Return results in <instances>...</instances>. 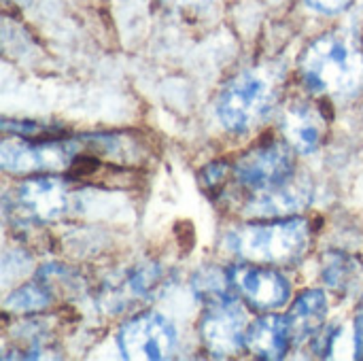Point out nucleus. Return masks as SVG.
Returning <instances> with one entry per match:
<instances>
[{"instance_id": "f257e3e1", "label": "nucleus", "mask_w": 363, "mask_h": 361, "mask_svg": "<svg viewBox=\"0 0 363 361\" xmlns=\"http://www.w3.org/2000/svg\"><path fill=\"white\" fill-rule=\"evenodd\" d=\"M300 70L315 94L349 98L363 87L362 51L338 32L315 38L300 57Z\"/></svg>"}, {"instance_id": "f03ea898", "label": "nucleus", "mask_w": 363, "mask_h": 361, "mask_svg": "<svg viewBox=\"0 0 363 361\" xmlns=\"http://www.w3.org/2000/svg\"><path fill=\"white\" fill-rule=\"evenodd\" d=\"M228 249L251 264L287 266L300 260L311 245V223L304 217H285L247 223L225 238Z\"/></svg>"}, {"instance_id": "7ed1b4c3", "label": "nucleus", "mask_w": 363, "mask_h": 361, "mask_svg": "<svg viewBox=\"0 0 363 361\" xmlns=\"http://www.w3.org/2000/svg\"><path fill=\"white\" fill-rule=\"evenodd\" d=\"M279 74L274 68L257 66L238 72L217 98V117L232 132H245L257 123L279 98Z\"/></svg>"}, {"instance_id": "20e7f679", "label": "nucleus", "mask_w": 363, "mask_h": 361, "mask_svg": "<svg viewBox=\"0 0 363 361\" xmlns=\"http://www.w3.org/2000/svg\"><path fill=\"white\" fill-rule=\"evenodd\" d=\"M289 143L268 140L249 149L234 168L240 185L253 194L270 191L294 181V153Z\"/></svg>"}, {"instance_id": "39448f33", "label": "nucleus", "mask_w": 363, "mask_h": 361, "mask_svg": "<svg viewBox=\"0 0 363 361\" xmlns=\"http://www.w3.org/2000/svg\"><path fill=\"white\" fill-rule=\"evenodd\" d=\"M117 345L128 361L168 360L177 349V332L166 317L145 313L119 328Z\"/></svg>"}, {"instance_id": "423d86ee", "label": "nucleus", "mask_w": 363, "mask_h": 361, "mask_svg": "<svg viewBox=\"0 0 363 361\" xmlns=\"http://www.w3.org/2000/svg\"><path fill=\"white\" fill-rule=\"evenodd\" d=\"M249 326L251 323L245 306L238 302L236 296H232L206 304V311L200 321V338L213 355L225 357L240 351Z\"/></svg>"}, {"instance_id": "0eeeda50", "label": "nucleus", "mask_w": 363, "mask_h": 361, "mask_svg": "<svg viewBox=\"0 0 363 361\" xmlns=\"http://www.w3.org/2000/svg\"><path fill=\"white\" fill-rule=\"evenodd\" d=\"M72 143H32L26 138H6L0 147V162L6 172H51L70 168L77 157Z\"/></svg>"}, {"instance_id": "6e6552de", "label": "nucleus", "mask_w": 363, "mask_h": 361, "mask_svg": "<svg viewBox=\"0 0 363 361\" xmlns=\"http://www.w3.org/2000/svg\"><path fill=\"white\" fill-rule=\"evenodd\" d=\"M230 277L238 296L255 311H277L289 300V281L279 270L266 268L264 264L234 266L230 268Z\"/></svg>"}, {"instance_id": "1a4fd4ad", "label": "nucleus", "mask_w": 363, "mask_h": 361, "mask_svg": "<svg viewBox=\"0 0 363 361\" xmlns=\"http://www.w3.org/2000/svg\"><path fill=\"white\" fill-rule=\"evenodd\" d=\"M17 204L34 221H53L68 211V185L60 177L38 174L19 183Z\"/></svg>"}, {"instance_id": "9d476101", "label": "nucleus", "mask_w": 363, "mask_h": 361, "mask_svg": "<svg viewBox=\"0 0 363 361\" xmlns=\"http://www.w3.org/2000/svg\"><path fill=\"white\" fill-rule=\"evenodd\" d=\"M281 130L285 140L300 153H313L319 149L323 134H325V119L323 113L304 100L291 102L281 119Z\"/></svg>"}, {"instance_id": "9b49d317", "label": "nucleus", "mask_w": 363, "mask_h": 361, "mask_svg": "<svg viewBox=\"0 0 363 361\" xmlns=\"http://www.w3.org/2000/svg\"><path fill=\"white\" fill-rule=\"evenodd\" d=\"M291 332L285 317L266 315L255 319L245 338V347L259 360H281L291 345Z\"/></svg>"}, {"instance_id": "f8f14e48", "label": "nucleus", "mask_w": 363, "mask_h": 361, "mask_svg": "<svg viewBox=\"0 0 363 361\" xmlns=\"http://www.w3.org/2000/svg\"><path fill=\"white\" fill-rule=\"evenodd\" d=\"M325 315H328V298L321 289H308L300 294L289 315L285 317L291 332V340L300 345L306 338L317 336L319 330L323 328Z\"/></svg>"}, {"instance_id": "ddd939ff", "label": "nucleus", "mask_w": 363, "mask_h": 361, "mask_svg": "<svg viewBox=\"0 0 363 361\" xmlns=\"http://www.w3.org/2000/svg\"><path fill=\"white\" fill-rule=\"evenodd\" d=\"M308 200H311V187H306V183L289 181L283 187L255 194L249 200L247 211L259 217H285L289 213L304 209Z\"/></svg>"}, {"instance_id": "4468645a", "label": "nucleus", "mask_w": 363, "mask_h": 361, "mask_svg": "<svg viewBox=\"0 0 363 361\" xmlns=\"http://www.w3.org/2000/svg\"><path fill=\"white\" fill-rule=\"evenodd\" d=\"M194 291L204 304L232 298L234 296V283H232L230 270L221 272L219 268H202L194 277Z\"/></svg>"}, {"instance_id": "2eb2a0df", "label": "nucleus", "mask_w": 363, "mask_h": 361, "mask_svg": "<svg viewBox=\"0 0 363 361\" xmlns=\"http://www.w3.org/2000/svg\"><path fill=\"white\" fill-rule=\"evenodd\" d=\"M51 304V291L45 283H28L11 291L4 300L9 313H38Z\"/></svg>"}, {"instance_id": "dca6fc26", "label": "nucleus", "mask_w": 363, "mask_h": 361, "mask_svg": "<svg viewBox=\"0 0 363 361\" xmlns=\"http://www.w3.org/2000/svg\"><path fill=\"white\" fill-rule=\"evenodd\" d=\"M359 272V262L353 260L347 253H328L323 260V268H321V279L328 287L336 289V291H345L351 281L355 279V274Z\"/></svg>"}, {"instance_id": "f3484780", "label": "nucleus", "mask_w": 363, "mask_h": 361, "mask_svg": "<svg viewBox=\"0 0 363 361\" xmlns=\"http://www.w3.org/2000/svg\"><path fill=\"white\" fill-rule=\"evenodd\" d=\"M353 0H306V4L323 15H336L340 11H345Z\"/></svg>"}, {"instance_id": "a211bd4d", "label": "nucleus", "mask_w": 363, "mask_h": 361, "mask_svg": "<svg viewBox=\"0 0 363 361\" xmlns=\"http://www.w3.org/2000/svg\"><path fill=\"white\" fill-rule=\"evenodd\" d=\"M204 179H206V187H217L219 183H223L225 179V164L215 162L204 170Z\"/></svg>"}, {"instance_id": "6ab92c4d", "label": "nucleus", "mask_w": 363, "mask_h": 361, "mask_svg": "<svg viewBox=\"0 0 363 361\" xmlns=\"http://www.w3.org/2000/svg\"><path fill=\"white\" fill-rule=\"evenodd\" d=\"M170 4H174V6H198V4H202L204 0H168Z\"/></svg>"}, {"instance_id": "aec40b11", "label": "nucleus", "mask_w": 363, "mask_h": 361, "mask_svg": "<svg viewBox=\"0 0 363 361\" xmlns=\"http://www.w3.org/2000/svg\"><path fill=\"white\" fill-rule=\"evenodd\" d=\"M357 323L363 326V300H362V309H359V315H357Z\"/></svg>"}, {"instance_id": "412c9836", "label": "nucleus", "mask_w": 363, "mask_h": 361, "mask_svg": "<svg viewBox=\"0 0 363 361\" xmlns=\"http://www.w3.org/2000/svg\"><path fill=\"white\" fill-rule=\"evenodd\" d=\"M13 2H28V0H13Z\"/></svg>"}]
</instances>
